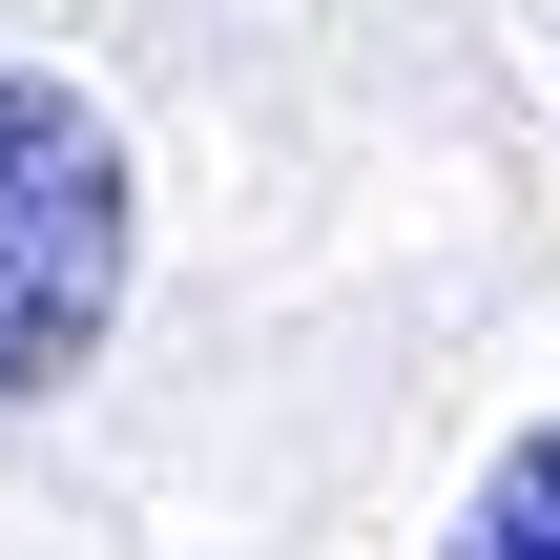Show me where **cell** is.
Instances as JSON below:
<instances>
[{"label":"cell","instance_id":"6da1fadb","mask_svg":"<svg viewBox=\"0 0 560 560\" xmlns=\"http://www.w3.org/2000/svg\"><path fill=\"white\" fill-rule=\"evenodd\" d=\"M145 270V166L62 62H0V395H62L125 332Z\"/></svg>","mask_w":560,"mask_h":560},{"label":"cell","instance_id":"7a4b0ae2","mask_svg":"<svg viewBox=\"0 0 560 560\" xmlns=\"http://www.w3.org/2000/svg\"><path fill=\"white\" fill-rule=\"evenodd\" d=\"M436 560H560V416L499 436V478L457 499V540H436Z\"/></svg>","mask_w":560,"mask_h":560}]
</instances>
